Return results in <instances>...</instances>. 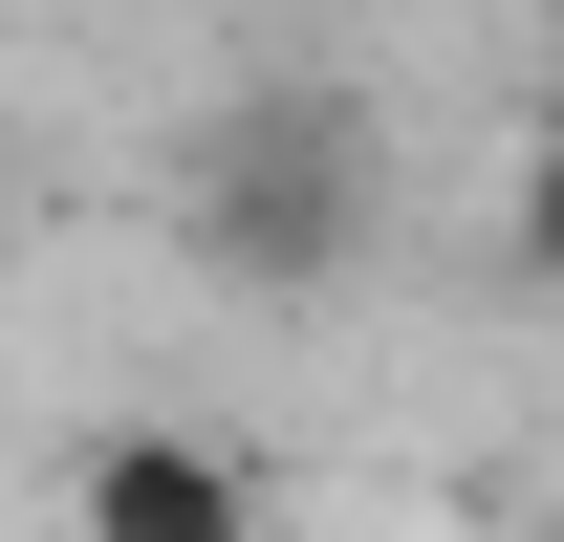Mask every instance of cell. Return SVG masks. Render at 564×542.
<instances>
[{
  "mask_svg": "<svg viewBox=\"0 0 564 542\" xmlns=\"http://www.w3.org/2000/svg\"><path fill=\"white\" fill-rule=\"evenodd\" d=\"M369 217H391V131L326 66H261V87H217L174 131V261L217 304H326L369 261Z\"/></svg>",
  "mask_w": 564,
  "mask_h": 542,
  "instance_id": "6da1fadb",
  "label": "cell"
},
{
  "mask_svg": "<svg viewBox=\"0 0 564 542\" xmlns=\"http://www.w3.org/2000/svg\"><path fill=\"white\" fill-rule=\"evenodd\" d=\"M66 542H261V477L217 434H174V412H109L66 456Z\"/></svg>",
  "mask_w": 564,
  "mask_h": 542,
  "instance_id": "7a4b0ae2",
  "label": "cell"
},
{
  "mask_svg": "<svg viewBox=\"0 0 564 542\" xmlns=\"http://www.w3.org/2000/svg\"><path fill=\"white\" fill-rule=\"evenodd\" d=\"M499 239H521V282H543V304H564V109H543V131H521V196H499Z\"/></svg>",
  "mask_w": 564,
  "mask_h": 542,
  "instance_id": "3957f363",
  "label": "cell"
},
{
  "mask_svg": "<svg viewBox=\"0 0 564 542\" xmlns=\"http://www.w3.org/2000/svg\"><path fill=\"white\" fill-rule=\"evenodd\" d=\"M543 542H564V477H543Z\"/></svg>",
  "mask_w": 564,
  "mask_h": 542,
  "instance_id": "277c9868",
  "label": "cell"
}]
</instances>
